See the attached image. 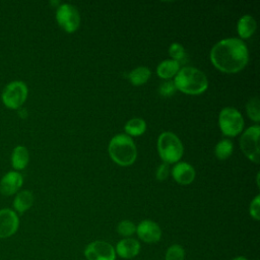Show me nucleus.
<instances>
[{
  "instance_id": "1",
  "label": "nucleus",
  "mask_w": 260,
  "mask_h": 260,
  "mask_svg": "<svg viewBox=\"0 0 260 260\" xmlns=\"http://www.w3.org/2000/svg\"><path fill=\"white\" fill-rule=\"evenodd\" d=\"M210 60L218 70L225 73H237L249 61L247 45L238 38L223 39L212 47Z\"/></svg>"
},
{
  "instance_id": "2",
  "label": "nucleus",
  "mask_w": 260,
  "mask_h": 260,
  "mask_svg": "<svg viewBox=\"0 0 260 260\" xmlns=\"http://www.w3.org/2000/svg\"><path fill=\"white\" fill-rule=\"evenodd\" d=\"M174 83L177 89L187 94H200L208 87L206 75L191 66L181 68L175 75Z\"/></svg>"
},
{
  "instance_id": "3",
  "label": "nucleus",
  "mask_w": 260,
  "mask_h": 260,
  "mask_svg": "<svg viewBox=\"0 0 260 260\" xmlns=\"http://www.w3.org/2000/svg\"><path fill=\"white\" fill-rule=\"evenodd\" d=\"M109 154L119 166L132 165L137 157V149L133 139L127 134H117L110 140Z\"/></svg>"
},
{
  "instance_id": "4",
  "label": "nucleus",
  "mask_w": 260,
  "mask_h": 260,
  "mask_svg": "<svg viewBox=\"0 0 260 260\" xmlns=\"http://www.w3.org/2000/svg\"><path fill=\"white\" fill-rule=\"evenodd\" d=\"M157 151L166 164H173L180 160L184 147L180 138L170 131H165L157 138Z\"/></svg>"
},
{
  "instance_id": "5",
  "label": "nucleus",
  "mask_w": 260,
  "mask_h": 260,
  "mask_svg": "<svg viewBox=\"0 0 260 260\" xmlns=\"http://www.w3.org/2000/svg\"><path fill=\"white\" fill-rule=\"evenodd\" d=\"M218 125L223 135L237 136L244 129V118L242 114L235 108H223L218 116Z\"/></svg>"
},
{
  "instance_id": "6",
  "label": "nucleus",
  "mask_w": 260,
  "mask_h": 260,
  "mask_svg": "<svg viewBox=\"0 0 260 260\" xmlns=\"http://www.w3.org/2000/svg\"><path fill=\"white\" fill-rule=\"evenodd\" d=\"M28 89L24 82L15 80L8 83L2 91V102L5 107L11 110L19 109L27 98Z\"/></svg>"
},
{
  "instance_id": "7",
  "label": "nucleus",
  "mask_w": 260,
  "mask_h": 260,
  "mask_svg": "<svg viewBox=\"0 0 260 260\" xmlns=\"http://www.w3.org/2000/svg\"><path fill=\"white\" fill-rule=\"evenodd\" d=\"M259 125H253L246 129L240 138V146L243 153L253 162L258 164L260 157L259 151Z\"/></svg>"
},
{
  "instance_id": "8",
  "label": "nucleus",
  "mask_w": 260,
  "mask_h": 260,
  "mask_svg": "<svg viewBox=\"0 0 260 260\" xmlns=\"http://www.w3.org/2000/svg\"><path fill=\"white\" fill-rule=\"evenodd\" d=\"M56 20L66 32H74L80 24V15L75 6L69 3L61 4L56 11Z\"/></svg>"
},
{
  "instance_id": "9",
  "label": "nucleus",
  "mask_w": 260,
  "mask_h": 260,
  "mask_svg": "<svg viewBox=\"0 0 260 260\" xmlns=\"http://www.w3.org/2000/svg\"><path fill=\"white\" fill-rule=\"evenodd\" d=\"M86 260H116L115 248L105 241H93L84 249Z\"/></svg>"
},
{
  "instance_id": "10",
  "label": "nucleus",
  "mask_w": 260,
  "mask_h": 260,
  "mask_svg": "<svg viewBox=\"0 0 260 260\" xmlns=\"http://www.w3.org/2000/svg\"><path fill=\"white\" fill-rule=\"evenodd\" d=\"M19 226L17 213L10 208L0 209V239L13 236Z\"/></svg>"
},
{
  "instance_id": "11",
  "label": "nucleus",
  "mask_w": 260,
  "mask_h": 260,
  "mask_svg": "<svg viewBox=\"0 0 260 260\" xmlns=\"http://www.w3.org/2000/svg\"><path fill=\"white\" fill-rule=\"evenodd\" d=\"M135 233L141 241L148 244L156 243L161 238V230L159 225L150 219L140 221L136 226Z\"/></svg>"
},
{
  "instance_id": "12",
  "label": "nucleus",
  "mask_w": 260,
  "mask_h": 260,
  "mask_svg": "<svg viewBox=\"0 0 260 260\" xmlns=\"http://www.w3.org/2000/svg\"><path fill=\"white\" fill-rule=\"evenodd\" d=\"M23 184L22 175L18 172L11 171L5 174L0 181V192L4 196L15 194Z\"/></svg>"
},
{
  "instance_id": "13",
  "label": "nucleus",
  "mask_w": 260,
  "mask_h": 260,
  "mask_svg": "<svg viewBox=\"0 0 260 260\" xmlns=\"http://www.w3.org/2000/svg\"><path fill=\"white\" fill-rule=\"evenodd\" d=\"M195 169L186 161L177 162L172 169V176L174 180L182 185H188L195 179Z\"/></svg>"
},
{
  "instance_id": "14",
  "label": "nucleus",
  "mask_w": 260,
  "mask_h": 260,
  "mask_svg": "<svg viewBox=\"0 0 260 260\" xmlns=\"http://www.w3.org/2000/svg\"><path fill=\"white\" fill-rule=\"evenodd\" d=\"M116 255L124 259H131L140 252V244L133 238H124L119 241L115 248Z\"/></svg>"
},
{
  "instance_id": "15",
  "label": "nucleus",
  "mask_w": 260,
  "mask_h": 260,
  "mask_svg": "<svg viewBox=\"0 0 260 260\" xmlns=\"http://www.w3.org/2000/svg\"><path fill=\"white\" fill-rule=\"evenodd\" d=\"M257 24L254 17L250 14L243 15L237 24V30L242 39L250 38L256 30Z\"/></svg>"
},
{
  "instance_id": "16",
  "label": "nucleus",
  "mask_w": 260,
  "mask_h": 260,
  "mask_svg": "<svg viewBox=\"0 0 260 260\" xmlns=\"http://www.w3.org/2000/svg\"><path fill=\"white\" fill-rule=\"evenodd\" d=\"M29 160V154L26 147L17 145L14 147L11 154V165L14 170L20 171L25 169Z\"/></svg>"
},
{
  "instance_id": "17",
  "label": "nucleus",
  "mask_w": 260,
  "mask_h": 260,
  "mask_svg": "<svg viewBox=\"0 0 260 260\" xmlns=\"http://www.w3.org/2000/svg\"><path fill=\"white\" fill-rule=\"evenodd\" d=\"M34 203V195L28 190H22L18 192L13 200V207L18 213H23L31 207Z\"/></svg>"
},
{
  "instance_id": "18",
  "label": "nucleus",
  "mask_w": 260,
  "mask_h": 260,
  "mask_svg": "<svg viewBox=\"0 0 260 260\" xmlns=\"http://www.w3.org/2000/svg\"><path fill=\"white\" fill-rule=\"evenodd\" d=\"M180 70V63L173 59L161 61L156 68L157 75L162 79H170L175 76Z\"/></svg>"
},
{
  "instance_id": "19",
  "label": "nucleus",
  "mask_w": 260,
  "mask_h": 260,
  "mask_svg": "<svg viewBox=\"0 0 260 260\" xmlns=\"http://www.w3.org/2000/svg\"><path fill=\"white\" fill-rule=\"evenodd\" d=\"M124 130L128 136H139L145 132L146 123L141 118H133L126 122Z\"/></svg>"
},
{
  "instance_id": "20",
  "label": "nucleus",
  "mask_w": 260,
  "mask_h": 260,
  "mask_svg": "<svg viewBox=\"0 0 260 260\" xmlns=\"http://www.w3.org/2000/svg\"><path fill=\"white\" fill-rule=\"evenodd\" d=\"M151 75L149 68L145 66H138L134 68L128 75L129 80L134 85H141L145 83Z\"/></svg>"
},
{
  "instance_id": "21",
  "label": "nucleus",
  "mask_w": 260,
  "mask_h": 260,
  "mask_svg": "<svg viewBox=\"0 0 260 260\" xmlns=\"http://www.w3.org/2000/svg\"><path fill=\"white\" fill-rule=\"evenodd\" d=\"M233 150H234V144L228 138L221 139L220 141H218L214 147V153L218 159H225L230 157L231 154L233 153Z\"/></svg>"
},
{
  "instance_id": "22",
  "label": "nucleus",
  "mask_w": 260,
  "mask_h": 260,
  "mask_svg": "<svg viewBox=\"0 0 260 260\" xmlns=\"http://www.w3.org/2000/svg\"><path fill=\"white\" fill-rule=\"evenodd\" d=\"M246 110L249 118L254 122L260 121V102L257 96L251 98L246 105Z\"/></svg>"
},
{
  "instance_id": "23",
  "label": "nucleus",
  "mask_w": 260,
  "mask_h": 260,
  "mask_svg": "<svg viewBox=\"0 0 260 260\" xmlns=\"http://www.w3.org/2000/svg\"><path fill=\"white\" fill-rule=\"evenodd\" d=\"M185 250L181 245L174 244L170 246L166 252L165 260H184Z\"/></svg>"
},
{
  "instance_id": "24",
  "label": "nucleus",
  "mask_w": 260,
  "mask_h": 260,
  "mask_svg": "<svg viewBox=\"0 0 260 260\" xmlns=\"http://www.w3.org/2000/svg\"><path fill=\"white\" fill-rule=\"evenodd\" d=\"M117 232L120 236H123L125 238H129L130 236H132L136 232V225L132 221H130L128 219H125V220H122L118 223Z\"/></svg>"
},
{
  "instance_id": "25",
  "label": "nucleus",
  "mask_w": 260,
  "mask_h": 260,
  "mask_svg": "<svg viewBox=\"0 0 260 260\" xmlns=\"http://www.w3.org/2000/svg\"><path fill=\"white\" fill-rule=\"evenodd\" d=\"M169 54L173 60L179 62V60H182L185 57V49L181 44L173 43L169 48Z\"/></svg>"
},
{
  "instance_id": "26",
  "label": "nucleus",
  "mask_w": 260,
  "mask_h": 260,
  "mask_svg": "<svg viewBox=\"0 0 260 260\" xmlns=\"http://www.w3.org/2000/svg\"><path fill=\"white\" fill-rule=\"evenodd\" d=\"M176 90H177V88L175 86V83H174V81H171V80H167V81L162 82L158 89L159 94L165 98H169V96L173 95Z\"/></svg>"
},
{
  "instance_id": "27",
  "label": "nucleus",
  "mask_w": 260,
  "mask_h": 260,
  "mask_svg": "<svg viewBox=\"0 0 260 260\" xmlns=\"http://www.w3.org/2000/svg\"><path fill=\"white\" fill-rule=\"evenodd\" d=\"M260 196L256 195V197L251 201L250 207H249V213L251 215L252 218H254L255 220H259L260 219Z\"/></svg>"
},
{
  "instance_id": "28",
  "label": "nucleus",
  "mask_w": 260,
  "mask_h": 260,
  "mask_svg": "<svg viewBox=\"0 0 260 260\" xmlns=\"http://www.w3.org/2000/svg\"><path fill=\"white\" fill-rule=\"evenodd\" d=\"M170 174V168H169V165L166 164V162H162L161 165L158 166L156 172H155V178L158 180V181H164L168 178Z\"/></svg>"
},
{
  "instance_id": "29",
  "label": "nucleus",
  "mask_w": 260,
  "mask_h": 260,
  "mask_svg": "<svg viewBox=\"0 0 260 260\" xmlns=\"http://www.w3.org/2000/svg\"><path fill=\"white\" fill-rule=\"evenodd\" d=\"M232 260H247V258H245V257H243V256H238V257H235V258L232 259Z\"/></svg>"
}]
</instances>
